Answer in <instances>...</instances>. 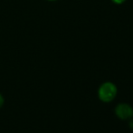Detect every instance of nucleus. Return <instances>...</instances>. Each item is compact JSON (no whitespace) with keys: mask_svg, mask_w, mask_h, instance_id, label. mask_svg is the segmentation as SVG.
Here are the masks:
<instances>
[{"mask_svg":"<svg viewBox=\"0 0 133 133\" xmlns=\"http://www.w3.org/2000/svg\"><path fill=\"white\" fill-rule=\"evenodd\" d=\"M99 98L104 102H110L117 94V88L112 82H104L102 84L98 91Z\"/></svg>","mask_w":133,"mask_h":133,"instance_id":"nucleus-1","label":"nucleus"},{"mask_svg":"<svg viewBox=\"0 0 133 133\" xmlns=\"http://www.w3.org/2000/svg\"><path fill=\"white\" fill-rule=\"evenodd\" d=\"M3 104H4V97H3V95L0 93V108L3 106Z\"/></svg>","mask_w":133,"mask_h":133,"instance_id":"nucleus-3","label":"nucleus"},{"mask_svg":"<svg viewBox=\"0 0 133 133\" xmlns=\"http://www.w3.org/2000/svg\"><path fill=\"white\" fill-rule=\"evenodd\" d=\"M112 2H113V3H115V4H122L123 2H125L126 1V0H111Z\"/></svg>","mask_w":133,"mask_h":133,"instance_id":"nucleus-4","label":"nucleus"},{"mask_svg":"<svg viewBox=\"0 0 133 133\" xmlns=\"http://www.w3.org/2000/svg\"><path fill=\"white\" fill-rule=\"evenodd\" d=\"M116 115L121 119H128L133 116V109L129 104H119L115 109Z\"/></svg>","mask_w":133,"mask_h":133,"instance_id":"nucleus-2","label":"nucleus"},{"mask_svg":"<svg viewBox=\"0 0 133 133\" xmlns=\"http://www.w3.org/2000/svg\"><path fill=\"white\" fill-rule=\"evenodd\" d=\"M130 128L133 129V119H132V121L130 122Z\"/></svg>","mask_w":133,"mask_h":133,"instance_id":"nucleus-5","label":"nucleus"},{"mask_svg":"<svg viewBox=\"0 0 133 133\" xmlns=\"http://www.w3.org/2000/svg\"><path fill=\"white\" fill-rule=\"evenodd\" d=\"M48 1H55V0H48Z\"/></svg>","mask_w":133,"mask_h":133,"instance_id":"nucleus-6","label":"nucleus"}]
</instances>
